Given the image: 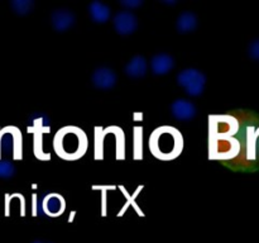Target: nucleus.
I'll return each mask as SVG.
<instances>
[{
	"label": "nucleus",
	"mask_w": 259,
	"mask_h": 243,
	"mask_svg": "<svg viewBox=\"0 0 259 243\" xmlns=\"http://www.w3.org/2000/svg\"><path fill=\"white\" fill-rule=\"evenodd\" d=\"M113 25L118 34H133L138 28V18L129 10H120L113 17Z\"/></svg>",
	"instance_id": "423d86ee"
},
{
	"label": "nucleus",
	"mask_w": 259,
	"mask_h": 243,
	"mask_svg": "<svg viewBox=\"0 0 259 243\" xmlns=\"http://www.w3.org/2000/svg\"><path fill=\"white\" fill-rule=\"evenodd\" d=\"M91 189L100 190V191H104V190H105V191H109V190L118 189V186H116V185H93Z\"/></svg>",
	"instance_id": "a878e982"
},
{
	"label": "nucleus",
	"mask_w": 259,
	"mask_h": 243,
	"mask_svg": "<svg viewBox=\"0 0 259 243\" xmlns=\"http://www.w3.org/2000/svg\"><path fill=\"white\" fill-rule=\"evenodd\" d=\"M28 131H33V134H34V143H33L34 156L40 161H50L51 153L46 152L45 148H43V134L51 132V127L50 128H32V127H28Z\"/></svg>",
	"instance_id": "ddd939ff"
},
{
	"label": "nucleus",
	"mask_w": 259,
	"mask_h": 243,
	"mask_svg": "<svg viewBox=\"0 0 259 243\" xmlns=\"http://www.w3.org/2000/svg\"><path fill=\"white\" fill-rule=\"evenodd\" d=\"M76 23V17L71 10L57 9L51 14V24L57 32H66L73 27Z\"/></svg>",
	"instance_id": "9d476101"
},
{
	"label": "nucleus",
	"mask_w": 259,
	"mask_h": 243,
	"mask_svg": "<svg viewBox=\"0 0 259 243\" xmlns=\"http://www.w3.org/2000/svg\"><path fill=\"white\" fill-rule=\"evenodd\" d=\"M95 133H94V158L95 159H104V141H105L106 133L104 131L103 127L96 126L94 128Z\"/></svg>",
	"instance_id": "6ab92c4d"
},
{
	"label": "nucleus",
	"mask_w": 259,
	"mask_h": 243,
	"mask_svg": "<svg viewBox=\"0 0 259 243\" xmlns=\"http://www.w3.org/2000/svg\"><path fill=\"white\" fill-rule=\"evenodd\" d=\"M171 114L177 120L187 122L196 116L197 109L196 105L187 99H176L171 104Z\"/></svg>",
	"instance_id": "1a4fd4ad"
},
{
	"label": "nucleus",
	"mask_w": 259,
	"mask_h": 243,
	"mask_svg": "<svg viewBox=\"0 0 259 243\" xmlns=\"http://www.w3.org/2000/svg\"><path fill=\"white\" fill-rule=\"evenodd\" d=\"M175 67V60L168 53H157L151 60V70L154 75H166Z\"/></svg>",
	"instance_id": "9b49d317"
},
{
	"label": "nucleus",
	"mask_w": 259,
	"mask_h": 243,
	"mask_svg": "<svg viewBox=\"0 0 259 243\" xmlns=\"http://www.w3.org/2000/svg\"><path fill=\"white\" fill-rule=\"evenodd\" d=\"M151 153L157 159L168 162L181 156L185 141L181 132L174 126H161L153 129L148 139Z\"/></svg>",
	"instance_id": "f03ea898"
},
{
	"label": "nucleus",
	"mask_w": 259,
	"mask_h": 243,
	"mask_svg": "<svg viewBox=\"0 0 259 243\" xmlns=\"http://www.w3.org/2000/svg\"><path fill=\"white\" fill-rule=\"evenodd\" d=\"M133 158L137 161L143 159V127L136 126L133 128Z\"/></svg>",
	"instance_id": "a211bd4d"
},
{
	"label": "nucleus",
	"mask_w": 259,
	"mask_h": 243,
	"mask_svg": "<svg viewBox=\"0 0 259 243\" xmlns=\"http://www.w3.org/2000/svg\"><path fill=\"white\" fill-rule=\"evenodd\" d=\"M163 3H166V4H171V5H174V4H176L177 2H175V0H174V2H166V0H164Z\"/></svg>",
	"instance_id": "c756f323"
},
{
	"label": "nucleus",
	"mask_w": 259,
	"mask_h": 243,
	"mask_svg": "<svg viewBox=\"0 0 259 243\" xmlns=\"http://www.w3.org/2000/svg\"><path fill=\"white\" fill-rule=\"evenodd\" d=\"M35 243H39V242H35Z\"/></svg>",
	"instance_id": "7c9ffc66"
},
{
	"label": "nucleus",
	"mask_w": 259,
	"mask_h": 243,
	"mask_svg": "<svg viewBox=\"0 0 259 243\" xmlns=\"http://www.w3.org/2000/svg\"><path fill=\"white\" fill-rule=\"evenodd\" d=\"M75 215H76V212H75V210H72V212H71V214H70V217H68V223L73 222V218H75Z\"/></svg>",
	"instance_id": "c85d7f7f"
},
{
	"label": "nucleus",
	"mask_w": 259,
	"mask_h": 243,
	"mask_svg": "<svg viewBox=\"0 0 259 243\" xmlns=\"http://www.w3.org/2000/svg\"><path fill=\"white\" fill-rule=\"evenodd\" d=\"M114 137H115V158L118 161H124L126 158L125 153V133L118 126H111Z\"/></svg>",
	"instance_id": "f3484780"
},
{
	"label": "nucleus",
	"mask_w": 259,
	"mask_h": 243,
	"mask_svg": "<svg viewBox=\"0 0 259 243\" xmlns=\"http://www.w3.org/2000/svg\"><path fill=\"white\" fill-rule=\"evenodd\" d=\"M248 55H249L250 58L259 62V38L249 43V46H248Z\"/></svg>",
	"instance_id": "5701e85b"
},
{
	"label": "nucleus",
	"mask_w": 259,
	"mask_h": 243,
	"mask_svg": "<svg viewBox=\"0 0 259 243\" xmlns=\"http://www.w3.org/2000/svg\"><path fill=\"white\" fill-rule=\"evenodd\" d=\"M17 172L14 165L7 159H0V179H12Z\"/></svg>",
	"instance_id": "4be33fe9"
},
{
	"label": "nucleus",
	"mask_w": 259,
	"mask_h": 243,
	"mask_svg": "<svg viewBox=\"0 0 259 243\" xmlns=\"http://www.w3.org/2000/svg\"><path fill=\"white\" fill-rule=\"evenodd\" d=\"M32 200H33V204H32V215L33 217H37L38 215V196L37 194H33L32 195Z\"/></svg>",
	"instance_id": "bb28decb"
},
{
	"label": "nucleus",
	"mask_w": 259,
	"mask_h": 243,
	"mask_svg": "<svg viewBox=\"0 0 259 243\" xmlns=\"http://www.w3.org/2000/svg\"><path fill=\"white\" fill-rule=\"evenodd\" d=\"M121 7L125 8L126 10H133L143 5V0H120Z\"/></svg>",
	"instance_id": "b1692460"
},
{
	"label": "nucleus",
	"mask_w": 259,
	"mask_h": 243,
	"mask_svg": "<svg viewBox=\"0 0 259 243\" xmlns=\"http://www.w3.org/2000/svg\"><path fill=\"white\" fill-rule=\"evenodd\" d=\"M199 24L196 14L192 12H184L179 15L176 20V28L180 33L194 32Z\"/></svg>",
	"instance_id": "2eb2a0df"
},
{
	"label": "nucleus",
	"mask_w": 259,
	"mask_h": 243,
	"mask_svg": "<svg viewBox=\"0 0 259 243\" xmlns=\"http://www.w3.org/2000/svg\"><path fill=\"white\" fill-rule=\"evenodd\" d=\"M91 83L96 89L100 90H110L118 83V76L113 68L99 67L91 75Z\"/></svg>",
	"instance_id": "6e6552de"
},
{
	"label": "nucleus",
	"mask_w": 259,
	"mask_h": 243,
	"mask_svg": "<svg viewBox=\"0 0 259 243\" xmlns=\"http://www.w3.org/2000/svg\"><path fill=\"white\" fill-rule=\"evenodd\" d=\"M101 217L108 215V191H101Z\"/></svg>",
	"instance_id": "393cba45"
},
{
	"label": "nucleus",
	"mask_w": 259,
	"mask_h": 243,
	"mask_svg": "<svg viewBox=\"0 0 259 243\" xmlns=\"http://www.w3.org/2000/svg\"><path fill=\"white\" fill-rule=\"evenodd\" d=\"M10 8L13 12L18 15H27L34 8V2L33 0H12L10 2Z\"/></svg>",
	"instance_id": "aec40b11"
},
{
	"label": "nucleus",
	"mask_w": 259,
	"mask_h": 243,
	"mask_svg": "<svg viewBox=\"0 0 259 243\" xmlns=\"http://www.w3.org/2000/svg\"><path fill=\"white\" fill-rule=\"evenodd\" d=\"M239 120L229 114L209 115V158L233 159L242 152V142L237 138Z\"/></svg>",
	"instance_id": "f257e3e1"
},
{
	"label": "nucleus",
	"mask_w": 259,
	"mask_h": 243,
	"mask_svg": "<svg viewBox=\"0 0 259 243\" xmlns=\"http://www.w3.org/2000/svg\"><path fill=\"white\" fill-rule=\"evenodd\" d=\"M89 14H90L91 19L95 23H106L111 17V9L109 5L104 4V3L94 0L90 5H89Z\"/></svg>",
	"instance_id": "4468645a"
},
{
	"label": "nucleus",
	"mask_w": 259,
	"mask_h": 243,
	"mask_svg": "<svg viewBox=\"0 0 259 243\" xmlns=\"http://www.w3.org/2000/svg\"><path fill=\"white\" fill-rule=\"evenodd\" d=\"M147 71H148V62L146 58L141 55H137L131 58L128 63L124 67V72L133 78H139L146 76Z\"/></svg>",
	"instance_id": "f8f14e48"
},
{
	"label": "nucleus",
	"mask_w": 259,
	"mask_h": 243,
	"mask_svg": "<svg viewBox=\"0 0 259 243\" xmlns=\"http://www.w3.org/2000/svg\"><path fill=\"white\" fill-rule=\"evenodd\" d=\"M53 149L61 159L77 161L88 152L89 137L80 127L65 126L53 137Z\"/></svg>",
	"instance_id": "7ed1b4c3"
},
{
	"label": "nucleus",
	"mask_w": 259,
	"mask_h": 243,
	"mask_svg": "<svg viewBox=\"0 0 259 243\" xmlns=\"http://www.w3.org/2000/svg\"><path fill=\"white\" fill-rule=\"evenodd\" d=\"M143 187H144L143 185H141V186H138V187H137L136 192H134L133 195H131V194H129V192H128V190H126L125 187H124V185H119V186H118V189L120 190V191L123 192V194H124V196H125V199H126V202H125V205H124V207H123V209H121L120 212L118 213V217H123V215H124V213L126 212V209H128L129 207H132V208H133V209L136 210V212H137V214H138L139 217H144V213H143V210H142L141 208H139V205L137 204V202H136V197L138 196V194H139V192H141L142 190H143Z\"/></svg>",
	"instance_id": "dca6fc26"
},
{
	"label": "nucleus",
	"mask_w": 259,
	"mask_h": 243,
	"mask_svg": "<svg viewBox=\"0 0 259 243\" xmlns=\"http://www.w3.org/2000/svg\"><path fill=\"white\" fill-rule=\"evenodd\" d=\"M0 152L13 153L15 159L22 158V133L15 127H7L0 132Z\"/></svg>",
	"instance_id": "39448f33"
},
{
	"label": "nucleus",
	"mask_w": 259,
	"mask_h": 243,
	"mask_svg": "<svg viewBox=\"0 0 259 243\" xmlns=\"http://www.w3.org/2000/svg\"><path fill=\"white\" fill-rule=\"evenodd\" d=\"M29 120L32 122V128H50L51 127L50 116L42 111L32 114L29 116Z\"/></svg>",
	"instance_id": "412c9836"
},
{
	"label": "nucleus",
	"mask_w": 259,
	"mask_h": 243,
	"mask_svg": "<svg viewBox=\"0 0 259 243\" xmlns=\"http://www.w3.org/2000/svg\"><path fill=\"white\" fill-rule=\"evenodd\" d=\"M133 119H134V122L142 120V119H143V113H142V111H134Z\"/></svg>",
	"instance_id": "cd10ccee"
},
{
	"label": "nucleus",
	"mask_w": 259,
	"mask_h": 243,
	"mask_svg": "<svg viewBox=\"0 0 259 243\" xmlns=\"http://www.w3.org/2000/svg\"><path fill=\"white\" fill-rule=\"evenodd\" d=\"M40 209L47 217L57 218L65 213L66 200L58 192H48L40 201Z\"/></svg>",
	"instance_id": "0eeeda50"
},
{
	"label": "nucleus",
	"mask_w": 259,
	"mask_h": 243,
	"mask_svg": "<svg viewBox=\"0 0 259 243\" xmlns=\"http://www.w3.org/2000/svg\"><path fill=\"white\" fill-rule=\"evenodd\" d=\"M177 84L185 89L187 95L200 96L204 93L205 85H206V76L204 72L196 68H186L176 76Z\"/></svg>",
	"instance_id": "20e7f679"
}]
</instances>
